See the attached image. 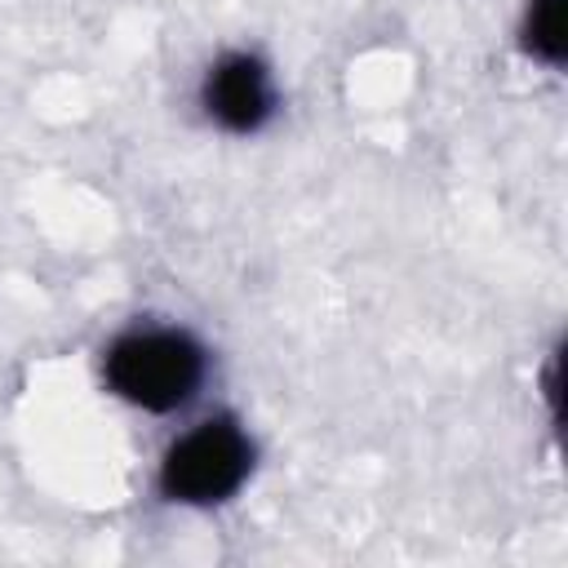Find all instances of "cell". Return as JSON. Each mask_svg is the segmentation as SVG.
I'll use <instances>...</instances> for the list:
<instances>
[{
    "mask_svg": "<svg viewBox=\"0 0 568 568\" xmlns=\"http://www.w3.org/2000/svg\"><path fill=\"white\" fill-rule=\"evenodd\" d=\"M98 368H102V386L120 404L151 417H169L200 399V390L209 386L213 359L191 328L142 320L120 328L102 346Z\"/></svg>",
    "mask_w": 568,
    "mask_h": 568,
    "instance_id": "1",
    "label": "cell"
},
{
    "mask_svg": "<svg viewBox=\"0 0 568 568\" xmlns=\"http://www.w3.org/2000/svg\"><path fill=\"white\" fill-rule=\"evenodd\" d=\"M257 470V439L235 413H209L169 439L155 466V493L182 510H217L240 497Z\"/></svg>",
    "mask_w": 568,
    "mask_h": 568,
    "instance_id": "2",
    "label": "cell"
},
{
    "mask_svg": "<svg viewBox=\"0 0 568 568\" xmlns=\"http://www.w3.org/2000/svg\"><path fill=\"white\" fill-rule=\"evenodd\" d=\"M195 102L213 129L231 138H257L280 115V80L262 53L226 49L204 67Z\"/></svg>",
    "mask_w": 568,
    "mask_h": 568,
    "instance_id": "3",
    "label": "cell"
},
{
    "mask_svg": "<svg viewBox=\"0 0 568 568\" xmlns=\"http://www.w3.org/2000/svg\"><path fill=\"white\" fill-rule=\"evenodd\" d=\"M564 31H568L564 27V0H528L524 4V13H519V49L532 62L559 71L564 58H568V36Z\"/></svg>",
    "mask_w": 568,
    "mask_h": 568,
    "instance_id": "4",
    "label": "cell"
}]
</instances>
